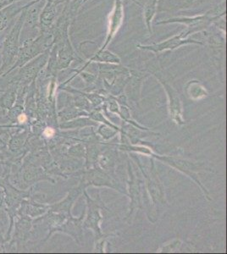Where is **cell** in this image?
I'll use <instances>...</instances> for the list:
<instances>
[{
  "label": "cell",
  "mask_w": 227,
  "mask_h": 254,
  "mask_svg": "<svg viewBox=\"0 0 227 254\" xmlns=\"http://www.w3.org/2000/svg\"><path fill=\"white\" fill-rule=\"evenodd\" d=\"M188 44H196V45H200V46L204 45V43H202L201 41L185 38L184 31H181L178 34L175 35L166 40L162 41L158 44H149V45L138 44L137 47L138 49H143V50L158 54V53L164 52V51H173L180 47L188 45Z\"/></svg>",
  "instance_id": "277c9868"
},
{
  "label": "cell",
  "mask_w": 227,
  "mask_h": 254,
  "mask_svg": "<svg viewBox=\"0 0 227 254\" xmlns=\"http://www.w3.org/2000/svg\"><path fill=\"white\" fill-rule=\"evenodd\" d=\"M53 47L56 50L58 69H67L72 61L79 60L70 38L55 43Z\"/></svg>",
  "instance_id": "52a82bcc"
},
{
  "label": "cell",
  "mask_w": 227,
  "mask_h": 254,
  "mask_svg": "<svg viewBox=\"0 0 227 254\" xmlns=\"http://www.w3.org/2000/svg\"><path fill=\"white\" fill-rule=\"evenodd\" d=\"M158 0H149L148 3L144 6V19L148 32L150 35L152 34V22L156 13H157V6H158Z\"/></svg>",
  "instance_id": "8fae6325"
},
{
  "label": "cell",
  "mask_w": 227,
  "mask_h": 254,
  "mask_svg": "<svg viewBox=\"0 0 227 254\" xmlns=\"http://www.w3.org/2000/svg\"><path fill=\"white\" fill-rule=\"evenodd\" d=\"M18 120H19V122H21V123H22V122H25L26 120V116H25V115H20V117H19Z\"/></svg>",
  "instance_id": "5bb4252c"
},
{
  "label": "cell",
  "mask_w": 227,
  "mask_h": 254,
  "mask_svg": "<svg viewBox=\"0 0 227 254\" xmlns=\"http://www.w3.org/2000/svg\"><path fill=\"white\" fill-rule=\"evenodd\" d=\"M46 3L41 9L38 18V32H51L57 19V4L55 0H45Z\"/></svg>",
  "instance_id": "9c48e42d"
},
{
  "label": "cell",
  "mask_w": 227,
  "mask_h": 254,
  "mask_svg": "<svg viewBox=\"0 0 227 254\" xmlns=\"http://www.w3.org/2000/svg\"><path fill=\"white\" fill-rule=\"evenodd\" d=\"M42 0H31L27 3H22V1H18L0 9V32H3L9 26V22L14 20V18L23 11L24 9L38 3Z\"/></svg>",
  "instance_id": "ba28073f"
},
{
  "label": "cell",
  "mask_w": 227,
  "mask_h": 254,
  "mask_svg": "<svg viewBox=\"0 0 227 254\" xmlns=\"http://www.w3.org/2000/svg\"><path fill=\"white\" fill-rule=\"evenodd\" d=\"M91 62H100V63L117 64L121 63V59L109 49H105L104 50H98V52L90 59L85 66H86Z\"/></svg>",
  "instance_id": "30bf717a"
},
{
  "label": "cell",
  "mask_w": 227,
  "mask_h": 254,
  "mask_svg": "<svg viewBox=\"0 0 227 254\" xmlns=\"http://www.w3.org/2000/svg\"><path fill=\"white\" fill-rule=\"evenodd\" d=\"M132 1L136 4L142 6L141 3L137 0H132ZM124 17H125V13H124L123 0H115L112 11L109 15L106 38L104 39V44L98 50H104L108 48L109 44L112 42L116 34L118 33L119 30L121 29V26L123 24Z\"/></svg>",
  "instance_id": "8992f818"
},
{
  "label": "cell",
  "mask_w": 227,
  "mask_h": 254,
  "mask_svg": "<svg viewBox=\"0 0 227 254\" xmlns=\"http://www.w3.org/2000/svg\"><path fill=\"white\" fill-rule=\"evenodd\" d=\"M49 52L50 49L38 55L32 61H29L28 63L24 64L23 66L20 67V70L14 79V83L26 85L33 81L41 69L48 63Z\"/></svg>",
  "instance_id": "5b68a950"
},
{
  "label": "cell",
  "mask_w": 227,
  "mask_h": 254,
  "mask_svg": "<svg viewBox=\"0 0 227 254\" xmlns=\"http://www.w3.org/2000/svg\"><path fill=\"white\" fill-rule=\"evenodd\" d=\"M33 5V4H32ZM29 8V7H28ZM26 8L20 13L16 21L12 26L9 33L6 35L2 45V66L0 68V75L3 73H8L13 66L17 58L18 51L20 46V35L26 21Z\"/></svg>",
  "instance_id": "7a4b0ae2"
},
{
  "label": "cell",
  "mask_w": 227,
  "mask_h": 254,
  "mask_svg": "<svg viewBox=\"0 0 227 254\" xmlns=\"http://www.w3.org/2000/svg\"><path fill=\"white\" fill-rule=\"evenodd\" d=\"M54 133H55V131L51 128H47L45 131H44V134L47 136H52L54 135Z\"/></svg>",
  "instance_id": "4fadbf2b"
},
{
  "label": "cell",
  "mask_w": 227,
  "mask_h": 254,
  "mask_svg": "<svg viewBox=\"0 0 227 254\" xmlns=\"http://www.w3.org/2000/svg\"><path fill=\"white\" fill-rule=\"evenodd\" d=\"M52 46V32H39L36 38H27L22 43H20L17 58L8 73L15 68L23 66L29 61L51 49Z\"/></svg>",
  "instance_id": "6da1fadb"
},
{
  "label": "cell",
  "mask_w": 227,
  "mask_h": 254,
  "mask_svg": "<svg viewBox=\"0 0 227 254\" xmlns=\"http://www.w3.org/2000/svg\"><path fill=\"white\" fill-rule=\"evenodd\" d=\"M72 1L73 0H55V3L57 4V5H60V4H65V3H71Z\"/></svg>",
  "instance_id": "7c38bea8"
},
{
  "label": "cell",
  "mask_w": 227,
  "mask_h": 254,
  "mask_svg": "<svg viewBox=\"0 0 227 254\" xmlns=\"http://www.w3.org/2000/svg\"><path fill=\"white\" fill-rule=\"evenodd\" d=\"M179 23L184 25L186 29L184 31L185 38H189L191 35L199 32L207 31L213 23V16L208 12L204 15L195 16H181L173 17L167 20H159L156 25H165V24Z\"/></svg>",
  "instance_id": "3957f363"
}]
</instances>
